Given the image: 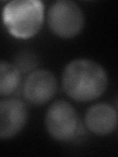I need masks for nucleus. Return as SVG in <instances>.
Listing matches in <instances>:
<instances>
[{
	"label": "nucleus",
	"mask_w": 118,
	"mask_h": 157,
	"mask_svg": "<svg viewBox=\"0 0 118 157\" xmlns=\"http://www.w3.org/2000/svg\"><path fill=\"white\" fill-rule=\"evenodd\" d=\"M45 128L52 139L67 142L72 140L79 131L76 110L65 100H56L48 107L45 114Z\"/></svg>",
	"instance_id": "20e7f679"
},
{
	"label": "nucleus",
	"mask_w": 118,
	"mask_h": 157,
	"mask_svg": "<svg viewBox=\"0 0 118 157\" xmlns=\"http://www.w3.org/2000/svg\"><path fill=\"white\" fill-rule=\"evenodd\" d=\"M28 117V108L21 100L0 99V139L6 140L17 136L26 126Z\"/></svg>",
	"instance_id": "423d86ee"
},
{
	"label": "nucleus",
	"mask_w": 118,
	"mask_h": 157,
	"mask_svg": "<svg viewBox=\"0 0 118 157\" xmlns=\"http://www.w3.org/2000/svg\"><path fill=\"white\" fill-rule=\"evenodd\" d=\"M108 77L100 64L90 59H76L64 69L63 90L73 100H95L105 91Z\"/></svg>",
	"instance_id": "f257e3e1"
},
{
	"label": "nucleus",
	"mask_w": 118,
	"mask_h": 157,
	"mask_svg": "<svg viewBox=\"0 0 118 157\" xmlns=\"http://www.w3.org/2000/svg\"><path fill=\"white\" fill-rule=\"evenodd\" d=\"M47 23L51 32L62 38L78 36L84 28V13L77 3L70 0H58L48 9Z\"/></svg>",
	"instance_id": "7ed1b4c3"
},
{
	"label": "nucleus",
	"mask_w": 118,
	"mask_h": 157,
	"mask_svg": "<svg viewBox=\"0 0 118 157\" xmlns=\"http://www.w3.org/2000/svg\"><path fill=\"white\" fill-rule=\"evenodd\" d=\"M21 85V72L12 63L0 60V95L14 93Z\"/></svg>",
	"instance_id": "6e6552de"
},
{
	"label": "nucleus",
	"mask_w": 118,
	"mask_h": 157,
	"mask_svg": "<svg viewBox=\"0 0 118 157\" xmlns=\"http://www.w3.org/2000/svg\"><path fill=\"white\" fill-rule=\"evenodd\" d=\"M57 90V81L48 70L32 72L24 82L23 93L28 102L33 105H43L50 101Z\"/></svg>",
	"instance_id": "39448f33"
},
{
	"label": "nucleus",
	"mask_w": 118,
	"mask_h": 157,
	"mask_svg": "<svg viewBox=\"0 0 118 157\" xmlns=\"http://www.w3.org/2000/svg\"><path fill=\"white\" fill-rule=\"evenodd\" d=\"M8 32L17 38L27 39L41 31L44 20V7L38 0H13L2 12Z\"/></svg>",
	"instance_id": "f03ea898"
},
{
	"label": "nucleus",
	"mask_w": 118,
	"mask_h": 157,
	"mask_svg": "<svg viewBox=\"0 0 118 157\" xmlns=\"http://www.w3.org/2000/svg\"><path fill=\"white\" fill-rule=\"evenodd\" d=\"M15 66L22 73H28L34 70L37 65V57L30 51H23L15 58Z\"/></svg>",
	"instance_id": "1a4fd4ad"
},
{
	"label": "nucleus",
	"mask_w": 118,
	"mask_h": 157,
	"mask_svg": "<svg viewBox=\"0 0 118 157\" xmlns=\"http://www.w3.org/2000/svg\"><path fill=\"white\" fill-rule=\"evenodd\" d=\"M117 112L106 103H97L88 109L85 122L88 129L96 136H104L113 132L117 127Z\"/></svg>",
	"instance_id": "0eeeda50"
}]
</instances>
